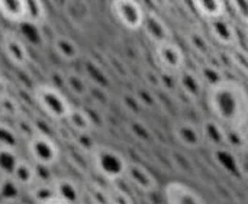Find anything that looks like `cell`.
I'll use <instances>...</instances> for the list:
<instances>
[{"label":"cell","instance_id":"1","mask_svg":"<svg viewBox=\"0 0 248 204\" xmlns=\"http://www.w3.org/2000/svg\"><path fill=\"white\" fill-rule=\"evenodd\" d=\"M208 109L212 119L230 129H246L248 117V96L246 87L237 80L225 78L208 87Z\"/></svg>","mask_w":248,"mask_h":204},{"label":"cell","instance_id":"2","mask_svg":"<svg viewBox=\"0 0 248 204\" xmlns=\"http://www.w3.org/2000/svg\"><path fill=\"white\" fill-rule=\"evenodd\" d=\"M90 164L96 174L102 177L108 183H116L122 178H125V173L128 168L126 158L116 149L100 145L93 149V152L89 155Z\"/></svg>","mask_w":248,"mask_h":204},{"label":"cell","instance_id":"3","mask_svg":"<svg viewBox=\"0 0 248 204\" xmlns=\"http://www.w3.org/2000/svg\"><path fill=\"white\" fill-rule=\"evenodd\" d=\"M32 97L36 106L52 122H64L73 107L68 99L57 87H52V84H36Z\"/></svg>","mask_w":248,"mask_h":204},{"label":"cell","instance_id":"4","mask_svg":"<svg viewBox=\"0 0 248 204\" xmlns=\"http://www.w3.org/2000/svg\"><path fill=\"white\" fill-rule=\"evenodd\" d=\"M28 154L31 157V162L35 165H44V167H54L61 157V149L55 139L35 135L26 142Z\"/></svg>","mask_w":248,"mask_h":204},{"label":"cell","instance_id":"5","mask_svg":"<svg viewBox=\"0 0 248 204\" xmlns=\"http://www.w3.org/2000/svg\"><path fill=\"white\" fill-rule=\"evenodd\" d=\"M154 57L163 74L177 75L183 68H186L185 52L173 41L154 46Z\"/></svg>","mask_w":248,"mask_h":204},{"label":"cell","instance_id":"6","mask_svg":"<svg viewBox=\"0 0 248 204\" xmlns=\"http://www.w3.org/2000/svg\"><path fill=\"white\" fill-rule=\"evenodd\" d=\"M112 13L118 22L128 30H140L145 17V9L135 0H115L112 1Z\"/></svg>","mask_w":248,"mask_h":204},{"label":"cell","instance_id":"7","mask_svg":"<svg viewBox=\"0 0 248 204\" xmlns=\"http://www.w3.org/2000/svg\"><path fill=\"white\" fill-rule=\"evenodd\" d=\"M0 48L4 57L16 67H25L29 61V49L26 42L12 30H7L1 35Z\"/></svg>","mask_w":248,"mask_h":204},{"label":"cell","instance_id":"8","mask_svg":"<svg viewBox=\"0 0 248 204\" xmlns=\"http://www.w3.org/2000/svg\"><path fill=\"white\" fill-rule=\"evenodd\" d=\"M141 29L144 30V35L148 38V41L154 44V46L166 44V42H171L173 35H171L169 25L164 22L163 17H160L153 10L145 12V17H144Z\"/></svg>","mask_w":248,"mask_h":204},{"label":"cell","instance_id":"9","mask_svg":"<svg viewBox=\"0 0 248 204\" xmlns=\"http://www.w3.org/2000/svg\"><path fill=\"white\" fill-rule=\"evenodd\" d=\"M163 196L166 204H206L198 191L180 181H171L166 184Z\"/></svg>","mask_w":248,"mask_h":204},{"label":"cell","instance_id":"10","mask_svg":"<svg viewBox=\"0 0 248 204\" xmlns=\"http://www.w3.org/2000/svg\"><path fill=\"white\" fill-rule=\"evenodd\" d=\"M125 178H128V181L144 194H151L158 190V181L155 180L153 173L142 164L128 162Z\"/></svg>","mask_w":248,"mask_h":204},{"label":"cell","instance_id":"11","mask_svg":"<svg viewBox=\"0 0 248 204\" xmlns=\"http://www.w3.org/2000/svg\"><path fill=\"white\" fill-rule=\"evenodd\" d=\"M212 161L228 175L231 177H244V167L238 158V154L228 148H215L212 149Z\"/></svg>","mask_w":248,"mask_h":204},{"label":"cell","instance_id":"12","mask_svg":"<svg viewBox=\"0 0 248 204\" xmlns=\"http://www.w3.org/2000/svg\"><path fill=\"white\" fill-rule=\"evenodd\" d=\"M209 33L215 42L222 46H234L238 42V33L232 22L227 17L215 19L208 22Z\"/></svg>","mask_w":248,"mask_h":204},{"label":"cell","instance_id":"13","mask_svg":"<svg viewBox=\"0 0 248 204\" xmlns=\"http://www.w3.org/2000/svg\"><path fill=\"white\" fill-rule=\"evenodd\" d=\"M52 190L57 199L67 204H80L83 200V191L80 186L68 177H57L52 183Z\"/></svg>","mask_w":248,"mask_h":204},{"label":"cell","instance_id":"14","mask_svg":"<svg viewBox=\"0 0 248 204\" xmlns=\"http://www.w3.org/2000/svg\"><path fill=\"white\" fill-rule=\"evenodd\" d=\"M173 133L176 141L187 149H198L203 145L201 129L192 122H179L174 126Z\"/></svg>","mask_w":248,"mask_h":204},{"label":"cell","instance_id":"15","mask_svg":"<svg viewBox=\"0 0 248 204\" xmlns=\"http://www.w3.org/2000/svg\"><path fill=\"white\" fill-rule=\"evenodd\" d=\"M177 86L179 88L192 100H199L203 94L205 86L199 77V74L193 70L183 68L177 75Z\"/></svg>","mask_w":248,"mask_h":204},{"label":"cell","instance_id":"16","mask_svg":"<svg viewBox=\"0 0 248 204\" xmlns=\"http://www.w3.org/2000/svg\"><path fill=\"white\" fill-rule=\"evenodd\" d=\"M199 129H201L203 142H208L212 146V149L225 146V131H227V128L222 126L218 120H215L212 117L205 119Z\"/></svg>","mask_w":248,"mask_h":204},{"label":"cell","instance_id":"17","mask_svg":"<svg viewBox=\"0 0 248 204\" xmlns=\"http://www.w3.org/2000/svg\"><path fill=\"white\" fill-rule=\"evenodd\" d=\"M192 4L196 13L208 22L225 17L227 15V3L222 0H195Z\"/></svg>","mask_w":248,"mask_h":204},{"label":"cell","instance_id":"18","mask_svg":"<svg viewBox=\"0 0 248 204\" xmlns=\"http://www.w3.org/2000/svg\"><path fill=\"white\" fill-rule=\"evenodd\" d=\"M64 122L74 133H87L92 132V129L94 128L89 112L81 107H71Z\"/></svg>","mask_w":248,"mask_h":204},{"label":"cell","instance_id":"19","mask_svg":"<svg viewBox=\"0 0 248 204\" xmlns=\"http://www.w3.org/2000/svg\"><path fill=\"white\" fill-rule=\"evenodd\" d=\"M52 48L55 51V54L64 59L65 62H73L76 59L80 58V46L76 41H73L71 38L68 36H64V35H58L54 38L52 41Z\"/></svg>","mask_w":248,"mask_h":204},{"label":"cell","instance_id":"20","mask_svg":"<svg viewBox=\"0 0 248 204\" xmlns=\"http://www.w3.org/2000/svg\"><path fill=\"white\" fill-rule=\"evenodd\" d=\"M0 15L10 23H23L26 19V0H0Z\"/></svg>","mask_w":248,"mask_h":204},{"label":"cell","instance_id":"21","mask_svg":"<svg viewBox=\"0 0 248 204\" xmlns=\"http://www.w3.org/2000/svg\"><path fill=\"white\" fill-rule=\"evenodd\" d=\"M22 194H23V189L12 177H0V203H19Z\"/></svg>","mask_w":248,"mask_h":204},{"label":"cell","instance_id":"22","mask_svg":"<svg viewBox=\"0 0 248 204\" xmlns=\"http://www.w3.org/2000/svg\"><path fill=\"white\" fill-rule=\"evenodd\" d=\"M12 178L22 187V189H31L35 184V168L33 164L28 160L20 158L19 164L15 168V173Z\"/></svg>","mask_w":248,"mask_h":204},{"label":"cell","instance_id":"23","mask_svg":"<svg viewBox=\"0 0 248 204\" xmlns=\"http://www.w3.org/2000/svg\"><path fill=\"white\" fill-rule=\"evenodd\" d=\"M84 70H86V75L87 78L99 88V90H106L110 86V80L108 77V74L103 71V68L93 59H87L84 61Z\"/></svg>","mask_w":248,"mask_h":204},{"label":"cell","instance_id":"24","mask_svg":"<svg viewBox=\"0 0 248 204\" xmlns=\"http://www.w3.org/2000/svg\"><path fill=\"white\" fill-rule=\"evenodd\" d=\"M19 161L17 149L0 146V177H12Z\"/></svg>","mask_w":248,"mask_h":204},{"label":"cell","instance_id":"25","mask_svg":"<svg viewBox=\"0 0 248 204\" xmlns=\"http://www.w3.org/2000/svg\"><path fill=\"white\" fill-rule=\"evenodd\" d=\"M225 148L234 151L235 154L246 152L247 148V132L246 129H230L225 131Z\"/></svg>","mask_w":248,"mask_h":204},{"label":"cell","instance_id":"26","mask_svg":"<svg viewBox=\"0 0 248 204\" xmlns=\"http://www.w3.org/2000/svg\"><path fill=\"white\" fill-rule=\"evenodd\" d=\"M64 86L76 96V97H86L90 93V87L86 78L78 73H67L64 78Z\"/></svg>","mask_w":248,"mask_h":204},{"label":"cell","instance_id":"27","mask_svg":"<svg viewBox=\"0 0 248 204\" xmlns=\"http://www.w3.org/2000/svg\"><path fill=\"white\" fill-rule=\"evenodd\" d=\"M45 20H46V7H45L44 1L26 0V19H25V22L41 28Z\"/></svg>","mask_w":248,"mask_h":204},{"label":"cell","instance_id":"28","mask_svg":"<svg viewBox=\"0 0 248 204\" xmlns=\"http://www.w3.org/2000/svg\"><path fill=\"white\" fill-rule=\"evenodd\" d=\"M198 74H199L203 86L206 84L208 87L217 86L225 80V75L222 74V71L217 65H212V64H205Z\"/></svg>","mask_w":248,"mask_h":204},{"label":"cell","instance_id":"29","mask_svg":"<svg viewBox=\"0 0 248 204\" xmlns=\"http://www.w3.org/2000/svg\"><path fill=\"white\" fill-rule=\"evenodd\" d=\"M19 142H20V139H19L15 128L12 125H9L7 122L0 120V146L17 149Z\"/></svg>","mask_w":248,"mask_h":204},{"label":"cell","instance_id":"30","mask_svg":"<svg viewBox=\"0 0 248 204\" xmlns=\"http://www.w3.org/2000/svg\"><path fill=\"white\" fill-rule=\"evenodd\" d=\"M19 139H25L26 142L35 136V128H33V123H32V117L29 116H25L23 113H20L16 119H15V125H13Z\"/></svg>","mask_w":248,"mask_h":204},{"label":"cell","instance_id":"31","mask_svg":"<svg viewBox=\"0 0 248 204\" xmlns=\"http://www.w3.org/2000/svg\"><path fill=\"white\" fill-rule=\"evenodd\" d=\"M29 191V197L33 202V204H42L48 200H51L52 197H55L52 186H45V184H33L31 189H28Z\"/></svg>","mask_w":248,"mask_h":204},{"label":"cell","instance_id":"32","mask_svg":"<svg viewBox=\"0 0 248 204\" xmlns=\"http://www.w3.org/2000/svg\"><path fill=\"white\" fill-rule=\"evenodd\" d=\"M71 144H73V146H76L80 152H83L86 155H90L93 152V149L97 146V142L92 136V132H87V133H74Z\"/></svg>","mask_w":248,"mask_h":204},{"label":"cell","instance_id":"33","mask_svg":"<svg viewBox=\"0 0 248 204\" xmlns=\"http://www.w3.org/2000/svg\"><path fill=\"white\" fill-rule=\"evenodd\" d=\"M0 110H1L3 119L4 117H7V119H16L22 113L17 100L15 97H12L10 94H6L4 97L0 99Z\"/></svg>","mask_w":248,"mask_h":204},{"label":"cell","instance_id":"34","mask_svg":"<svg viewBox=\"0 0 248 204\" xmlns=\"http://www.w3.org/2000/svg\"><path fill=\"white\" fill-rule=\"evenodd\" d=\"M105 191H106L108 204H134V199L129 196V193H126L125 190L116 186L106 187Z\"/></svg>","mask_w":248,"mask_h":204},{"label":"cell","instance_id":"35","mask_svg":"<svg viewBox=\"0 0 248 204\" xmlns=\"http://www.w3.org/2000/svg\"><path fill=\"white\" fill-rule=\"evenodd\" d=\"M20 32H22V36L20 38H25L29 44L32 45H42L44 44V36L41 35V28L39 26H35V25H31V23H20Z\"/></svg>","mask_w":248,"mask_h":204},{"label":"cell","instance_id":"36","mask_svg":"<svg viewBox=\"0 0 248 204\" xmlns=\"http://www.w3.org/2000/svg\"><path fill=\"white\" fill-rule=\"evenodd\" d=\"M35 183L36 184H45V186H52L55 181L57 175L52 171V167H44V165H35Z\"/></svg>","mask_w":248,"mask_h":204},{"label":"cell","instance_id":"37","mask_svg":"<svg viewBox=\"0 0 248 204\" xmlns=\"http://www.w3.org/2000/svg\"><path fill=\"white\" fill-rule=\"evenodd\" d=\"M171 161H173V164L176 165V168H177L180 173H183V174H195V173H196V168H195L193 162H192L186 155H183V154H180V152H173Z\"/></svg>","mask_w":248,"mask_h":204},{"label":"cell","instance_id":"38","mask_svg":"<svg viewBox=\"0 0 248 204\" xmlns=\"http://www.w3.org/2000/svg\"><path fill=\"white\" fill-rule=\"evenodd\" d=\"M129 128H131V133H132L137 139H140V141H142V142H150V141H151V131H150V128H148L145 123H142L141 120H132L131 125H129Z\"/></svg>","mask_w":248,"mask_h":204},{"label":"cell","instance_id":"39","mask_svg":"<svg viewBox=\"0 0 248 204\" xmlns=\"http://www.w3.org/2000/svg\"><path fill=\"white\" fill-rule=\"evenodd\" d=\"M189 42L192 44L193 49L198 51L201 55H208V54H211V49H209L211 45H209V42L206 41V38H205L203 35H201V33H198V32L190 33V35H189Z\"/></svg>","mask_w":248,"mask_h":204},{"label":"cell","instance_id":"40","mask_svg":"<svg viewBox=\"0 0 248 204\" xmlns=\"http://www.w3.org/2000/svg\"><path fill=\"white\" fill-rule=\"evenodd\" d=\"M230 58H231V62H232L238 70H241L244 74L247 73V54H246V51L237 48L234 52L230 54Z\"/></svg>","mask_w":248,"mask_h":204},{"label":"cell","instance_id":"41","mask_svg":"<svg viewBox=\"0 0 248 204\" xmlns=\"http://www.w3.org/2000/svg\"><path fill=\"white\" fill-rule=\"evenodd\" d=\"M237 17L243 22V23H247L248 20V4L246 0H238V1H230Z\"/></svg>","mask_w":248,"mask_h":204},{"label":"cell","instance_id":"42","mask_svg":"<svg viewBox=\"0 0 248 204\" xmlns=\"http://www.w3.org/2000/svg\"><path fill=\"white\" fill-rule=\"evenodd\" d=\"M124 104H125V107L132 113V115H140V112H141V104H140V102L137 100V97H135V94H128V93H125L124 94Z\"/></svg>","mask_w":248,"mask_h":204},{"label":"cell","instance_id":"43","mask_svg":"<svg viewBox=\"0 0 248 204\" xmlns=\"http://www.w3.org/2000/svg\"><path fill=\"white\" fill-rule=\"evenodd\" d=\"M6 94H9V86H7V81L0 75V99L4 97Z\"/></svg>","mask_w":248,"mask_h":204},{"label":"cell","instance_id":"44","mask_svg":"<svg viewBox=\"0 0 248 204\" xmlns=\"http://www.w3.org/2000/svg\"><path fill=\"white\" fill-rule=\"evenodd\" d=\"M42 204H67V203H64L62 200H60V199H57V197H52L51 200H48V202H45V203H42Z\"/></svg>","mask_w":248,"mask_h":204},{"label":"cell","instance_id":"45","mask_svg":"<svg viewBox=\"0 0 248 204\" xmlns=\"http://www.w3.org/2000/svg\"><path fill=\"white\" fill-rule=\"evenodd\" d=\"M0 120H3V116H1V110H0Z\"/></svg>","mask_w":248,"mask_h":204},{"label":"cell","instance_id":"46","mask_svg":"<svg viewBox=\"0 0 248 204\" xmlns=\"http://www.w3.org/2000/svg\"><path fill=\"white\" fill-rule=\"evenodd\" d=\"M0 204H3V203H0Z\"/></svg>","mask_w":248,"mask_h":204}]
</instances>
